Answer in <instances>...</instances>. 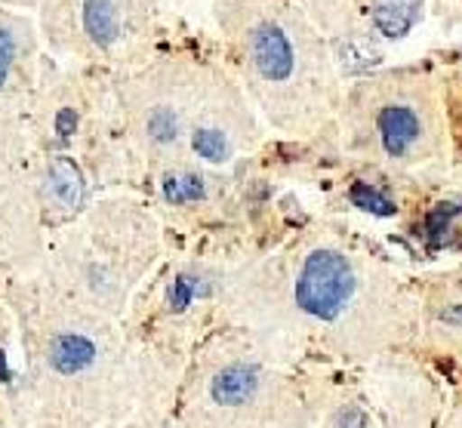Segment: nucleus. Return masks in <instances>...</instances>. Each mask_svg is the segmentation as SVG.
Returning <instances> with one entry per match:
<instances>
[{"mask_svg": "<svg viewBox=\"0 0 462 428\" xmlns=\"http://www.w3.org/2000/svg\"><path fill=\"white\" fill-rule=\"evenodd\" d=\"M47 32L69 34L84 47L106 52L124 41L136 16V0H43Z\"/></svg>", "mask_w": 462, "mask_h": 428, "instance_id": "1", "label": "nucleus"}, {"mask_svg": "<svg viewBox=\"0 0 462 428\" xmlns=\"http://www.w3.org/2000/svg\"><path fill=\"white\" fill-rule=\"evenodd\" d=\"M357 287L352 262L339 250H315L305 256L296 281V305L318 321H337Z\"/></svg>", "mask_w": 462, "mask_h": 428, "instance_id": "2", "label": "nucleus"}, {"mask_svg": "<svg viewBox=\"0 0 462 428\" xmlns=\"http://www.w3.org/2000/svg\"><path fill=\"white\" fill-rule=\"evenodd\" d=\"M247 52H250L253 69H256V74L265 84H284V80L293 78L296 50H293L290 34L278 22H272V19L256 22L247 37Z\"/></svg>", "mask_w": 462, "mask_h": 428, "instance_id": "3", "label": "nucleus"}, {"mask_svg": "<svg viewBox=\"0 0 462 428\" xmlns=\"http://www.w3.org/2000/svg\"><path fill=\"white\" fill-rule=\"evenodd\" d=\"M376 130L383 139V148L389 157H407L420 145L422 136V117L413 105L407 102H389L376 117Z\"/></svg>", "mask_w": 462, "mask_h": 428, "instance_id": "4", "label": "nucleus"}, {"mask_svg": "<svg viewBox=\"0 0 462 428\" xmlns=\"http://www.w3.org/2000/svg\"><path fill=\"white\" fill-rule=\"evenodd\" d=\"M259 388V370L250 364H228L216 373L210 395L216 404H226V407H237V404H247Z\"/></svg>", "mask_w": 462, "mask_h": 428, "instance_id": "5", "label": "nucleus"}, {"mask_svg": "<svg viewBox=\"0 0 462 428\" xmlns=\"http://www.w3.org/2000/svg\"><path fill=\"white\" fill-rule=\"evenodd\" d=\"M93 360H96V345L80 333H62L50 342V364L59 373H65V377L84 373Z\"/></svg>", "mask_w": 462, "mask_h": 428, "instance_id": "6", "label": "nucleus"}, {"mask_svg": "<svg viewBox=\"0 0 462 428\" xmlns=\"http://www.w3.org/2000/svg\"><path fill=\"white\" fill-rule=\"evenodd\" d=\"M422 0H376L374 22L385 37H404L420 22Z\"/></svg>", "mask_w": 462, "mask_h": 428, "instance_id": "7", "label": "nucleus"}, {"mask_svg": "<svg viewBox=\"0 0 462 428\" xmlns=\"http://www.w3.org/2000/svg\"><path fill=\"white\" fill-rule=\"evenodd\" d=\"M47 194L65 209H74L80 204V198H84V182H80V170L74 167L69 157H56V161L50 163Z\"/></svg>", "mask_w": 462, "mask_h": 428, "instance_id": "8", "label": "nucleus"}, {"mask_svg": "<svg viewBox=\"0 0 462 428\" xmlns=\"http://www.w3.org/2000/svg\"><path fill=\"white\" fill-rule=\"evenodd\" d=\"M145 133L154 145H173L179 139V115L173 105H154L145 117Z\"/></svg>", "mask_w": 462, "mask_h": 428, "instance_id": "9", "label": "nucleus"}, {"mask_svg": "<svg viewBox=\"0 0 462 428\" xmlns=\"http://www.w3.org/2000/svg\"><path fill=\"white\" fill-rule=\"evenodd\" d=\"M352 200H355V207H361V209H367V213H376V216H394V200L389 198L385 191H379L374 189V185H367V182H357L352 185Z\"/></svg>", "mask_w": 462, "mask_h": 428, "instance_id": "10", "label": "nucleus"}, {"mask_svg": "<svg viewBox=\"0 0 462 428\" xmlns=\"http://www.w3.org/2000/svg\"><path fill=\"white\" fill-rule=\"evenodd\" d=\"M195 152L207 161H226L228 157V139L216 126H200L195 130Z\"/></svg>", "mask_w": 462, "mask_h": 428, "instance_id": "11", "label": "nucleus"}, {"mask_svg": "<svg viewBox=\"0 0 462 428\" xmlns=\"http://www.w3.org/2000/svg\"><path fill=\"white\" fill-rule=\"evenodd\" d=\"M163 191H167V198L173 200V204H185V200H198L204 198V185H200L198 176H170L167 185H163Z\"/></svg>", "mask_w": 462, "mask_h": 428, "instance_id": "12", "label": "nucleus"}, {"mask_svg": "<svg viewBox=\"0 0 462 428\" xmlns=\"http://www.w3.org/2000/svg\"><path fill=\"white\" fill-rule=\"evenodd\" d=\"M13 59H16V43L6 32H0V87L6 84V74L13 69Z\"/></svg>", "mask_w": 462, "mask_h": 428, "instance_id": "13", "label": "nucleus"}, {"mask_svg": "<svg viewBox=\"0 0 462 428\" xmlns=\"http://www.w3.org/2000/svg\"><path fill=\"white\" fill-rule=\"evenodd\" d=\"M337 428H374V423H370V416H367L364 410L348 407V410H342V413H339Z\"/></svg>", "mask_w": 462, "mask_h": 428, "instance_id": "14", "label": "nucleus"}, {"mask_svg": "<svg viewBox=\"0 0 462 428\" xmlns=\"http://www.w3.org/2000/svg\"><path fill=\"white\" fill-rule=\"evenodd\" d=\"M189 299H191V287H189V281H179V284H176V293H173V296H170V309L182 312L185 305H189Z\"/></svg>", "mask_w": 462, "mask_h": 428, "instance_id": "15", "label": "nucleus"}, {"mask_svg": "<svg viewBox=\"0 0 462 428\" xmlns=\"http://www.w3.org/2000/svg\"><path fill=\"white\" fill-rule=\"evenodd\" d=\"M13 4H41V0H13Z\"/></svg>", "mask_w": 462, "mask_h": 428, "instance_id": "16", "label": "nucleus"}]
</instances>
